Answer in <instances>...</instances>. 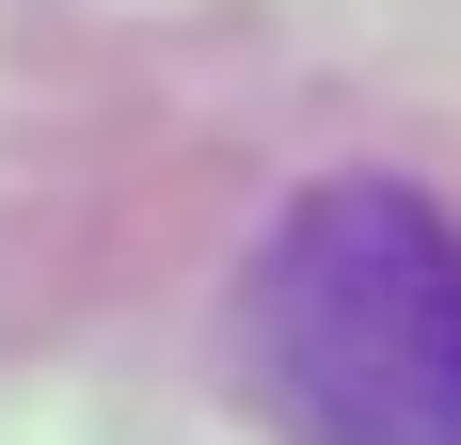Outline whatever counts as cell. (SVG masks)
<instances>
[{
	"label": "cell",
	"instance_id": "6da1fadb",
	"mask_svg": "<svg viewBox=\"0 0 461 445\" xmlns=\"http://www.w3.org/2000/svg\"><path fill=\"white\" fill-rule=\"evenodd\" d=\"M239 382L286 445H461V222L429 176L286 191L239 270Z\"/></svg>",
	"mask_w": 461,
	"mask_h": 445
}]
</instances>
